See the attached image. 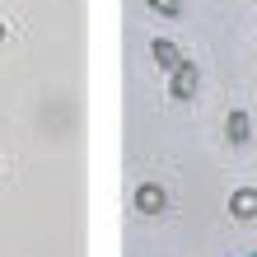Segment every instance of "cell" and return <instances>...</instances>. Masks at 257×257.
Here are the masks:
<instances>
[{"mask_svg":"<svg viewBox=\"0 0 257 257\" xmlns=\"http://www.w3.org/2000/svg\"><path fill=\"white\" fill-rule=\"evenodd\" d=\"M229 215L234 220H257V187H238L229 196Z\"/></svg>","mask_w":257,"mask_h":257,"instance_id":"7a4b0ae2","label":"cell"},{"mask_svg":"<svg viewBox=\"0 0 257 257\" xmlns=\"http://www.w3.org/2000/svg\"><path fill=\"white\" fill-rule=\"evenodd\" d=\"M0 33H5V28H0Z\"/></svg>","mask_w":257,"mask_h":257,"instance_id":"52a82bcc","label":"cell"},{"mask_svg":"<svg viewBox=\"0 0 257 257\" xmlns=\"http://www.w3.org/2000/svg\"><path fill=\"white\" fill-rule=\"evenodd\" d=\"M164 201H169V196H164V187H159V183H145L141 192H136V210H141V215H159Z\"/></svg>","mask_w":257,"mask_h":257,"instance_id":"3957f363","label":"cell"},{"mask_svg":"<svg viewBox=\"0 0 257 257\" xmlns=\"http://www.w3.org/2000/svg\"><path fill=\"white\" fill-rule=\"evenodd\" d=\"M224 136H229V145H243L248 141V112H229V122H224Z\"/></svg>","mask_w":257,"mask_h":257,"instance_id":"277c9868","label":"cell"},{"mask_svg":"<svg viewBox=\"0 0 257 257\" xmlns=\"http://www.w3.org/2000/svg\"><path fill=\"white\" fill-rule=\"evenodd\" d=\"M155 61H159L164 70H173L178 61H183V56H178V47H173V42H155Z\"/></svg>","mask_w":257,"mask_h":257,"instance_id":"5b68a950","label":"cell"},{"mask_svg":"<svg viewBox=\"0 0 257 257\" xmlns=\"http://www.w3.org/2000/svg\"><path fill=\"white\" fill-rule=\"evenodd\" d=\"M145 5H150V10H155V14H169V19H173V14H178V0H145Z\"/></svg>","mask_w":257,"mask_h":257,"instance_id":"8992f818","label":"cell"},{"mask_svg":"<svg viewBox=\"0 0 257 257\" xmlns=\"http://www.w3.org/2000/svg\"><path fill=\"white\" fill-rule=\"evenodd\" d=\"M196 84H201L196 66H192V61H178V66H173V84H169V94H173V98H192V94H196Z\"/></svg>","mask_w":257,"mask_h":257,"instance_id":"6da1fadb","label":"cell"}]
</instances>
